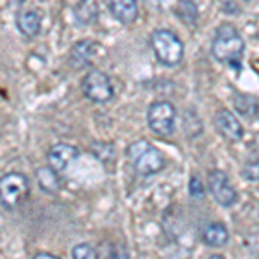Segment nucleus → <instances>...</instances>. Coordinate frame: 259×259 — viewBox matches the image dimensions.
Masks as SVG:
<instances>
[{"mask_svg":"<svg viewBox=\"0 0 259 259\" xmlns=\"http://www.w3.org/2000/svg\"><path fill=\"white\" fill-rule=\"evenodd\" d=\"M207 259H225V257L221 256V254H214V256H209Z\"/></svg>","mask_w":259,"mask_h":259,"instance_id":"nucleus-21","label":"nucleus"},{"mask_svg":"<svg viewBox=\"0 0 259 259\" xmlns=\"http://www.w3.org/2000/svg\"><path fill=\"white\" fill-rule=\"evenodd\" d=\"M202 239L211 247H223L230 239V233L223 223H209L204 228Z\"/></svg>","mask_w":259,"mask_h":259,"instance_id":"nucleus-14","label":"nucleus"},{"mask_svg":"<svg viewBox=\"0 0 259 259\" xmlns=\"http://www.w3.org/2000/svg\"><path fill=\"white\" fill-rule=\"evenodd\" d=\"M33 259H61V257L54 256V254H49V252H40V254H36Z\"/></svg>","mask_w":259,"mask_h":259,"instance_id":"nucleus-20","label":"nucleus"},{"mask_svg":"<svg viewBox=\"0 0 259 259\" xmlns=\"http://www.w3.org/2000/svg\"><path fill=\"white\" fill-rule=\"evenodd\" d=\"M233 106H235V111L239 112L240 116H244V118H247V119L259 114L257 99L252 97V95L235 92V94H233Z\"/></svg>","mask_w":259,"mask_h":259,"instance_id":"nucleus-15","label":"nucleus"},{"mask_svg":"<svg viewBox=\"0 0 259 259\" xmlns=\"http://www.w3.org/2000/svg\"><path fill=\"white\" fill-rule=\"evenodd\" d=\"M240 173H242V177L245 180H249V182H259V159L247 162V164L242 168Z\"/></svg>","mask_w":259,"mask_h":259,"instance_id":"nucleus-18","label":"nucleus"},{"mask_svg":"<svg viewBox=\"0 0 259 259\" xmlns=\"http://www.w3.org/2000/svg\"><path fill=\"white\" fill-rule=\"evenodd\" d=\"M150 45L156 54L157 61L164 66H178L183 59V41L169 30H156L152 33V38H150Z\"/></svg>","mask_w":259,"mask_h":259,"instance_id":"nucleus-3","label":"nucleus"},{"mask_svg":"<svg viewBox=\"0 0 259 259\" xmlns=\"http://www.w3.org/2000/svg\"><path fill=\"white\" fill-rule=\"evenodd\" d=\"M190 195H194L195 199L204 197V185L199 177H192L190 180Z\"/></svg>","mask_w":259,"mask_h":259,"instance_id":"nucleus-19","label":"nucleus"},{"mask_svg":"<svg viewBox=\"0 0 259 259\" xmlns=\"http://www.w3.org/2000/svg\"><path fill=\"white\" fill-rule=\"evenodd\" d=\"M16 24H18V30L24 36L35 38L41 30V18L36 11L28 9V7H21L18 14H16Z\"/></svg>","mask_w":259,"mask_h":259,"instance_id":"nucleus-11","label":"nucleus"},{"mask_svg":"<svg viewBox=\"0 0 259 259\" xmlns=\"http://www.w3.org/2000/svg\"><path fill=\"white\" fill-rule=\"evenodd\" d=\"M99 45L92 40H81L78 44H74V47L71 49L69 54V62L74 68H87L90 64L94 56L97 54Z\"/></svg>","mask_w":259,"mask_h":259,"instance_id":"nucleus-12","label":"nucleus"},{"mask_svg":"<svg viewBox=\"0 0 259 259\" xmlns=\"http://www.w3.org/2000/svg\"><path fill=\"white\" fill-rule=\"evenodd\" d=\"M207 187L211 195L221 207H232L237 202V192L230 183V178L225 171L212 169L207 175Z\"/></svg>","mask_w":259,"mask_h":259,"instance_id":"nucleus-7","label":"nucleus"},{"mask_svg":"<svg viewBox=\"0 0 259 259\" xmlns=\"http://www.w3.org/2000/svg\"><path fill=\"white\" fill-rule=\"evenodd\" d=\"M128 157L140 177H152L159 173L166 164L164 154L147 140L133 142L128 147Z\"/></svg>","mask_w":259,"mask_h":259,"instance_id":"nucleus-2","label":"nucleus"},{"mask_svg":"<svg viewBox=\"0 0 259 259\" xmlns=\"http://www.w3.org/2000/svg\"><path fill=\"white\" fill-rule=\"evenodd\" d=\"M107 9L121 24H132L139 18L137 0H104Z\"/></svg>","mask_w":259,"mask_h":259,"instance_id":"nucleus-10","label":"nucleus"},{"mask_svg":"<svg viewBox=\"0 0 259 259\" xmlns=\"http://www.w3.org/2000/svg\"><path fill=\"white\" fill-rule=\"evenodd\" d=\"M81 90L87 99L95 104H106L114 97L112 83L104 71L94 69L89 74H85L81 81Z\"/></svg>","mask_w":259,"mask_h":259,"instance_id":"nucleus-6","label":"nucleus"},{"mask_svg":"<svg viewBox=\"0 0 259 259\" xmlns=\"http://www.w3.org/2000/svg\"><path fill=\"white\" fill-rule=\"evenodd\" d=\"M214 123L218 132L230 142H239L244 137V126H242L239 118L233 112H230L227 109L218 111L216 112Z\"/></svg>","mask_w":259,"mask_h":259,"instance_id":"nucleus-8","label":"nucleus"},{"mask_svg":"<svg viewBox=\"0 0 259 259\" xmlns=\"http://www.w3.org/2000/svg\"><path fill=\"white\" fill-rule=\"evenodd\" d=\"M245 44L244 38L233 24H221L216 30V35L212 38L211 52L214 59L221 64L235 66L244 56Z\"/></svg>","mask_w":259,"mask_h":259,"instance_id":"nucleus-1","label":"nucleus"},{"mask_svg":"<svg viewBox=\"0 0 259 259\" xmlns=\"http://www.w3.org/2000/svg\"><path fill=\"white\" fill-rule=\"evenodd\" d=\"M175 121H177V111L173 104L159 100L154 102L147 111V124L157 137H169L175 132Z\"/></svg>","mask_w":259,"mask_h":259,"instance_id":"nucleus-5","label":"nucleus"},{"mask_svg":"<svg viewBox=\"0 0 259 259\" xmlns=\"http://www.w3.org/2000/svg\"><path fill=\"white\" fill-rule=\"evenodd\" d=\"M178 12L185 23L195 24L197 21V7L194 0H178Z\"/></svg>","mask_w":259,"mask_h":259,"instance_id":"nucleus-16","label":"nucleus"},{"mask_svg":"<svg viewBox=\"0 0 259 259\" xmlns=\"http://www.w3.org/2000/svg\"><path fill=\"white\" fill-rule=\"evenodd\" d=\"M30 194V182L23 173H7L0 178V202L7 209H16Z\"/></svg>","mask_w":259,"mask_h":259,"instance_id":"nucleus-4","label":"nucleus"},{"mask_svg":"<svg viewBox=\"0 0 259 259\" xmlns=\"http://www.w3.org/2000/svg\"><path fill=\"white\" fill-rule=\"evenodd\" d=\"M36 182H38L40 190H44L45 194H50V195L59 194V190L62 187L59 173L54 171L50 166H45V168H40L36 171Z\"/></svg>","mask_w":259,"mask_h":259,"instance_id":"nucleus-13","label":"nucleus"},{"mask_svg":"<svg viewBox=\"0 0 259 259\" xmlns=\"http://www.w3.org/2000/svg\"><path fill=\"white\" fill-rule=\"evenodd\" d=\"M76 157H78V149L69 144H56L54 147H50L47 154L49 166L54 171H57V173L64 171L71 162L76 161Z\"/></svg>","mask_w":259,"mask_h":259,"instance_id":"nucleus-9","label":"nucleus"},{"mask_svg":"<svg viewBox=\"0 0 259 259\" xmlns=\"http://www.w3.org/2000/svg\"><path fill=\"white\" fill-rule=\"evenodd\" d=\"M73 259H99V256L90 244H78L73 249Z\"/></svg>","mask_w":259,"mask_h":259,"instance_id":"nucleus-17","label":"nucleus"}]
</instances>
